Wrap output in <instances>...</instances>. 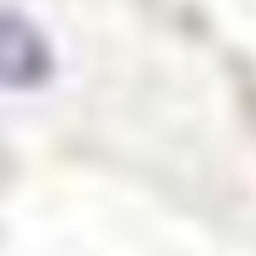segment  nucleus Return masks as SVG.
I'll list each match as a JSON object with an SVG mask.
<instances>
[{
    "label": "nucleus",
    "mask_w": 256,
    "mask_h": 256,
    "mask_svg": "<svg viewBox=\"0 0 256 256\" xmlns=\"http://www.w3.org/2000/svg\"><path fill=\"white\" fill-rule=\"evenodd\" d=\"M50 74V44L40 40L30 20H20L15 10H0V84L25 89Z\"/></svg>",
    "instance_id": "f257e3e1"
}]
</instances>
